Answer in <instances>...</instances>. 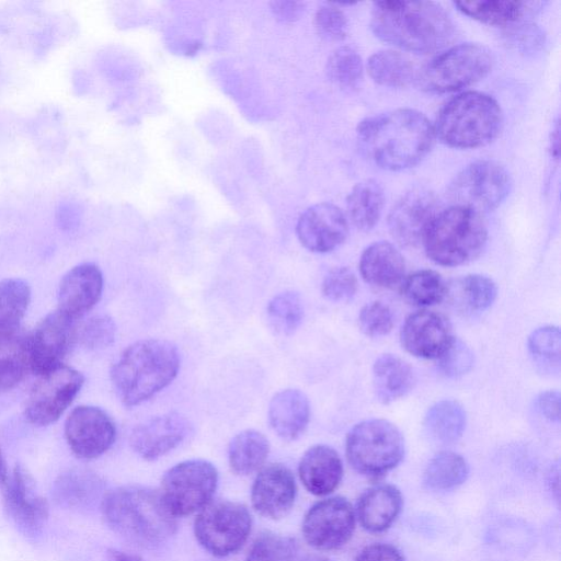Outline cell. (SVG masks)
<instances>
[{"instance_id":"51","label":"cell","mask_w":561,"mask_h":561,"mask_svg":"<svg viewBox=\"0 0 561 561\" xmlns=\"http://www.w3.org/2000/svg\"><path fill=\"white\" fill-rule=\"evenodd\" d=\"M107 561H145L137 554L129 553L126 551L110 549L106 553Z\"/></svg>"},{"instance_id":"17","label":"cell","mask_w":561,"mask_h":561,"mask_svg":"<svg viewBox=\"0 0 561 561\" xmlns=\"http://www.w3.org/2000/svg\"><path fill=\"white\" fill-rule=\"evenodd\" d=\"M296 232L306 249L325 253L344 242L348 233V224L340 207L331 203H319L300 215Z\"/></svg>"},{"instance_id":"9","label":"cell","mask_w":561,"mask_h":561,"mask_svg":"<svg viewBox=\"0 0 561 561\" xmlns=\"http://www.w3.org/2000/svg\"><path fill=\"white\" fill-rule=\"evenodd\" d=\"M492 65V54L485 46L465 43L432 59L423 68L419 80L423 89L430 92H453L484 78Z\"/></svg>"},{"instance_id":"39","label":"cell","mask_w":561,"mask_h":561,"mask_svg":"<svg viewBox=\"0 0 561 561\" xmlns=\"http://www.w3.org/2000/svg\"><path fill=\"white\" fill-rule=\"evenodd\" d=\"M447 284L432 270L410 274L401 285L402 297L411 305L432 306L445 299Z\"/></svg>"},{"instance_id":"30","label":"cell","mask_w":561,"mask_h":561,"mask_svg":"<svg viewBox=\"0 0 561 561\" xmlns=\"http://www.w3.org/2000/svg\"><path fill=\"white\" fill-rule=\"evenodd\" d=\"M467 414L463 407L455 400H440L426 412L424 427L426 434L436 443L453 444L463 434Z\"/></svg>"},{"instance_id":"16","label":"cell","mask_w":561,"mask_h":561,"mask_svg":"<svg viewBox=\"0 0 561 561\" xmlns=\"http://www.w3.org/2000/svg\"><path fill=\"white\" fill-rule=\"evenodd\" d=\"M76 322L55 310L38 323L28 336L31 370L41 376L61 365L78 337Z\"/></svg>"},{"instance_id":"20","label":"cell","mask_w":561,"mask_h":561,"mask_svg":"<svg viewBox=\"0 0 561 561\" xmlns=\"http://www.w3.org/2000/svg\"><path fill=\"white\" fill-rule=\"evenodd\" d=\"M191 425L181 414L170 412L138 424L130 434L133 450L145 460H156L176 448L188 435Z\"/></svg>"},{"instance_id":"5","label":"cell","mask_w":561,"mask_h":561,"mask_svg":"<svg viewBox=\"0 0 561 561\" xmlns=\"http://www.w3.org/2000/svg\"><path fill=\"white\" fill-rule=\"evenodd\" d=\"M503 125L499 103L490 95L468 91L450 99L439 111L434 131L453 148H477L493 141Z\"/></svg>"},{"instance_id":"1","label":"cell","mask_w":561,"mask_h":561,"mask_svg":"<svg viewBox=\"0 0 561 561\" xmlns=\"http://www.w3.org/2000/svg\"><path fill=\"white\" fill-rule=\"evenodd\" d=\"M357 137L377 165L400 171L417 164L431 150L434 126L421 112L398 108L363 119Z\"/></svg>"},{"instance_id":"8","label":"cell","mask_w":561,"mask_h":561,"mask_svg":"<svg viewBox=\"0 0 561 561\" xmlns=\"http://www.w3.org/2000/svg\"><path fill=\"white\" fill-rule=\"evenodd\" d=\"M252 517L245 505L230 500H211L194 520L198 543L215 557L237 552L247 541Z\"/></svg>"},{"instance_id":"49","label":"cell","mask_w":561,"mask_h":561,"mask_svg":"<svg viewBox=\"0 0 561 561\" xmlns=\"http://www.w3.org/2000/svg\"><path fill=\"white\" fill-rule=\"evenodd\" d=\"M536 407L541 415L551 422L560 419V393L558 391L541 392L536 399Z\"/></svg>"},{"instance_id":"38","label":"cell","mask_w":561,"mask_h":561,"mask_svg":"<svg viewBox=\"0 0 561 561\" xmlns=\"http://www.w3.org/2000/svg\"><path fill=\"white\" fill-rule=\"evenodd\" d=\"M455 7L463 14L489 25H507L517 21L524 13L522 1L473 0L455 1Z\"/></svg>"},{"instance_id":"33","label":"cell","mask_w":561,"mask_h":561,"mask_svg":"<svg viewBox=\"0 0 561 561\" xmlns=\"http://www.w3.org/2000/svg\"><path fill=\"white\" fill-rule=\"evenodd\" d=\"M31 300L28 284L21 278L0 282V340L21 331V321Z\"/></svg>"},{"instance_id":"31","label":"cell","mask_w":561,"mask_h":561,"mask_svg":"<svg viewBox=\"0 0 561 561\" xmlns=\"http://www.w3.org/2000/svg\"><path fill=\"white\" fill-rule=\"evenodd\" d=\"M270 443L259 431L244 430L230 442L228 461L230 469L239 476H249L261 469L268 456Z\"/></svg>"},{"instance_id":"43","label":"cell","mask_w":561,"mask_h":561,"mask_svg":"<svg viewBox=\"0 0 561 561\" xmlns=\"http://www.w3.org/2000/svg\"><path fill=\"white\" fill-rule=\"evenodd\" d=\"M473 363L474 356L469 346L454 337L449 346L437 358V368L445 377L457 378L469 373Z\"/></svg>"},{"instance_id":"41","label":"cell","mask_w":561,"mask_h":561,"mask_svg":"<svg viewBox=\"0 0 561 561\" xmlns=\"http://www.w3.org/2000/svg\"><path fill=\"white\" fill-rule=\"evenodd\" d=\"M267 321L277 334L289 335L302 322L304 305L300 296L287 290L274 296L266 308Z\"/></svg>"},{"instance_id":"2","label":"cell","mask_w":561,"mask_h":561,"mask_svg":"<svg viewBox=\"0 0 561 561\" xmlns=\"http://www.w3.org/2000/svg\"><path fill=\"white\" fill-rule=\"evenodd\" d=\"M370 28L385 43L416 54H430L454 37L447 12L432 1L386 0L373 3Z\"/></svg>"},{"instance_id":"35","label":"cell","mask_w":561,"mask_h":561,"mask_svg":"<svg viewBox=\"0 0 561 561\" xmlns=\"http://www.w3.org/2000/svg\"><path fill=\"white\" fill-rule=\"evenodd\" d=\"M370 78L378 84L389 88H403L415 78L411 60L394 50H380L373 54L367 62Z\"/></svg>"},{"instance_id":"11","label":"cell","mask_w":561,"mask_h":561,"mask_svg":"<svg viewBox=\"0 0 561 561\" xmlns=\"http://www.w3.org/2000/svg\"><path fill=\"white\" fill-rule=\"evenodd\" d=\"M511 187V175L503 165L492 160H478L455 175L447 187V197L454 206L481 214L499 207Z\"/></svg>"},{"instance_id":"24","label":"cell","mask_w":561,"mask_h":561,"mask_svg":"<svg viewBox=\"0 0 561 561\" xmlns=\"http://www.w3.org/2000/svg\"><path fill=\"white\" fill-rule=\"evenodd\" d=\"M402 504V494L397 486L377 484L362 493L357 501L355 515L365 530L381 533L397 519Z\"/></svg>"},{"instance_id":"37","label":"cell","mask_w":561,"mask_h":561,"mask_svg":"<svg viewBox=\"0 0 561 561\" xmlns=\"http://www.w3.org/2000/svg\"><path fill=\"white\" fill-rule=\"evenodd\" d=\"M528 352L538 371L548 376L560 373L561 335L558 327L536 329L527 341Z\"/></svg>"},{"instance_id":"48","label":"cell","mask_w":561,"mask_h":561,"mask_svg":"<svg viewBox=\"0 0 561 561\" xmlns=\"http://www.w3.org/2000/svg\"><path fill=\"white\" fill-rule=\"evenodd\" d=\"M355 561H404V558L394 546L375 542L366 546Z\"/></svg>"},{"instance_id":"14","label":"cell","mask_w":561,"mask_h":561,"mask_svg":"<svg viewBox=\"0 0 561 561\" xmlns=\"http://www.w3.org/2000/svg\"><path fill=\"white\" fill-rule=\"evenodd\" d=\"M439 207L434 192L424 187L410 190L389 213L388 226L391 236L402 247H417L423 243L430 225L439 214Z\"/></svg>"},{"instance_id":"10","label":"cell","mask_w":561,"mask_h":561,"mask_svg":"<svg viewBox=\"0 0 561 561\" xmlns=\"http://www.w3.org/2000/svg\"><path fill=\"white\" fill-rule=\"evenodd\" d=\"M218 485L216 467L204 459H190L167 470L159 493L168 510L178 518L201 511Z\"/></svg>"},{"instance_id":"34","label":"cell","mask_w":561,"mask_h":561,"mask_svg":"<svg viewBox=\"0 0 561 561\" xmlns=\"http://www.w3.org/2000/svg\"><path fill=\"white\" fill-rule=\"evenodd\" d=\"M468 476L469 466L461 455L440 451L428 461L423 473V483L433 491H449L461 485Z\"/></svg>"},{"instance_id":"6","label":"cell","mask_w":561,"mask_h":561,"mask_svg":"<svg viewBox=\"0 0 561 561\" xmlns=\"http://www.w3.org/2000/svg\"><path fill=\"white\" fill-rule=\"evenodd\" d=\"M486 239L488 229L481 214L453 206L435 217L423 244L436 264L457 266L474 260L483 251Z\"/></svg>"},{"instance_id":"15","label":"cell","mask_w":561,"mask_h":561,"mask_svg":"<svg viewBox=\"0 0 561 561\" xmlns=\"http://www.w3.org/2000/svg\"><path fill=\"white\" fill-rule=\"evenodd\" d=\"M65 436L71 451L81 459H94L107 451L116 437L111 416L93 405H80L65 422Z\"/></svg>"},{"instance_id":"50","label":"cell","mask_w":561,"mask_h":561,"mask_svg":"<svg viewBox=\"0 0 561 561\" xmlns=\"http://www.w3.org/2000/svg\"><path fill=\"white\" fill-rule=\"evenodd\" d=\"M271 7L275 16L283 21H294L304 11V3L297 1H275Z\"/></svg>"},{"instance_id":"44","label":"cell","mask_w":561,"mask_h":561,"mask_svg":"<svg viewBox=\"0 0 561 561\" xmlns=\"http://www.w3.org/2000/svg\"><path fill=\"white\" fill-rule=\"evenodd\" d=\"M116 335V325L108 316L90 318L78 331L81 344L90 350H101L111 345Z\"/></svg>"},{"instance_id":"13","label":"cell","mask_w":561,"mask_h":561,"mask_svg":"<svg viewBox=\"0 0 561 561\" xmlns=\"http://www.w3.org/2000/svg\"><path fill=\"white\" fill-rule=\"evenodd\" d=\"M355 529V511L342 496L324 499L313 504L302 520L305 540L318 550L343 547Z\"/></svg>"},{"instance_id":"12","label":"cell","mask_w":561,"mask_h":561,"mask_svg":"<svg viewBox=\"0 0 561 561\" xmlns=\"http://www.w3.org/2000/svg\"><path fill=\"white\" fill-rule=\"evenodd\" d=\"M83 381L80 371L62 364L41 375L25 404L28 422L37 426L56 422L71 404Z\"/></svg>"},{"instance_id":"42","label":"cell","mask_w":561,"mask_h":561,"mask_svg":"<svg viewBox=\"0 0 561 561\" xmlns=\"http://www.w3.org/2000/svg\"><path fill=\"white\" fill-rule=\"evenodd\" d=\"M297 550L293 538L265 531L253 541L245 561H295Z\"/></svg>"},{"instance_id":"40","label":"cell","mask_w":561,"mask_h":561,"mask_svg":"<svg viewBox=\"0 0 561 561\" xmlns=\"http://www.w3.org/2000/svg\"><path fill=\"white\" fill-rule=\"evenodd\" d=\"M328 78L340 89L353 92L363 80V62L357 51L350 46L336 48L328 58Z\"/></svg>"},{"instance_id":"45","label":"cell","mask_w":561,"mask_h":561,"mask_svg":"<svg viewBox=\"0 0 561 561\" xmlns=\"http://www.w3.org/2000/svg\"><path fill=\"white\" fill-rule=\"evenodd\" d=\"M394 323L391 309L380 302L374 301L364 306L358 316V324L362 332L370 337H379L388 334Z\"/></svg>"},{"instance_id":"4","label":"cell","mask_w":561,"mask_h":561,"mask_svg":"<svg viewBox=\"0 0 561 561\" xmlns=\"http://www.w3.org/2000/svg\"><path fill=\"white\" fill-rule=\"evenodd\" d=\"M180 368L178 348L160 339L140 340L124 350L111 369L119 400L134 407L169 386Z\"/></svg>"},{"instance_id":"23","label":"cell","mask_w":561,"mask_h":561,"mask_svg":"<svg viewBox=\"0 0 561 561\" xmlns=\"http://www.w3.org/2000/svg\"><path fill=\"white\" fill-rule=\"evenodd\" d=\"M298 473L308 492L323 496L339 486L343 476V463L334 448L319 444L305 451L299 461Z\"/></svg>"},{"instance_id":"27","label":"cell","mask_w":561,"mask_h":561,"mask_svg":"<svg viewBox=\"0 0 561 561\" xmlns=\"http://www.w3.org/2000/svg\"><path fill=\"white\" fill-rule=\"evenodd\" d=\"M102 489L103 482L96 473L73 468L58 476L53 484L51 495L59 506L79 511L93 505Z\"/></svg>"},{"instance_id":"22","label":"cell","mask_w":561,"mask_h":561,"mask_svg":"<svg viewBox=\"0 0 561 561\" xmlns=\"http://www.w3.org/2000/svg\"><path fill=\"white\" fill-rule=\"evenodd\" d=\"M103 290V275L93 263H82L62 277L58 289V308L77 321L99 301Z\"/></svg>"},{"instance_id":"36","label":"cell","mask_w":561,"mask_h":561,"mask_svg":"<svg viewBox=\"0 0 561 561\" xmlns=\"http://www.w3.org/2000/svg\"><path fill=\"white\" fill-rule=\"evenodd\" d=\"M28 369V336L20 331L0 340V392L14 388Z\"/></svg>"},{"instance_id":"18","label":"cell","mask_w":561,"mask_h":561,"mask_svg":"<svg viewBox=\"0 0 561 561\" xmlns=\"http://www.w3.org/2000/svg\"><path fill=\"white\" fill-rule=\"evenodd\" d=\"M453 340L448 319L442 313L428 310L410 314L400 331L403 348L419 358L437 359Z\"/></svg>"},{"instance_id":"46","label":"cell","mask_w":561,"mask_h":561,"mask_svg":"<svg viewBox=\"0 0 561 561\" xmlns=\"http://www.w3.org/2000/svg\"><path fill=\"white\" fill-rule=\"evenodd\" d=\"M356 291V276L347 267H335L328 272L323 278L322 294L330 301H348L354 297Z\"/></svg>"},{"instance_id":"28","label":"cell","mask_w":561,"mask_h":561,"mask_svg":"<svg viewBox=\"0 0 561 561\" xmlns=\"http://www.w3.org/2000/svg\"><path fill=\"white\" fill-rule=\"evenodd\" d=\"M496 295L497 287L490 277L470 274L447 285L445 298L458 313L474 316L488 310Z\"/></svg>"},{"instance_id":"53","label":"cell","mask_w":561,"mask_h":561,"mask_svg":"<svg viewBox=\"0 0 561 561\" xmlns=\"http://www.w3.org/2000/svg\"><path fill=\"white\" fill-rule=\"evenodd\" d=\"M10 474L8 471L7 462L0 447V488L3 490L8 484Z\"/></svg>"},{"instance_id":"32","label":"cell","mask_w":561,"mask_h":561,"mask_svg":"<svg viewBox=\"0 0 561 561\" xmlns=\"http://www.w3.org/2000/svg\"><path fill=\"white\" fill-rule=\"evenodd\" d=\"M383 201V191L377 181H362L352 188L346 198L348 218L356 228L368 231L378 222Z\"/></svg>"},{"instance_id":"21","label":"cell","mask_w":561,"mask_h":561,"mask_svg":"<svg viewBox=\"0 0 561 561\" xmlns=\"http://www.w3.org/2000/svg\"><path fill=\"white\" fill-rule=\"evenodd\" d=\"M4 505L14 522L27 534L35 535L45 525L49 505L35 492L34 481L27 470L16 465L5 488Z\"/></svg>"},{"instance_id":"29","label":"cell","mask_w":561,"mask_h":561,"mask_svg":"<svg viewBox=\"0 0 561 561\" xmlns=\"http://www.w3.org/2000/svg\"><path fill=\"white\" fill-rule=\"evenodd\" d=\"M415 382L411 366L393 354L379 356L373 366V385L376 398L383 404L409 393Z\"/></svg>"},{"instance_id":"19","label":"cell","mask_w":561,"mask_h":561,"mask_svg":"<svg viewBox=\"0 0 561 561\" xmlns=\"http://www.w3.org/2000/svg\"><path fill=\"white\" fill-rule=\"evenodd\" d=\"M297 493L290 469L282 463L261 468L251 488L252 506L257 514L279 519L291 510Z\"/></svg>"},{"instance_id":"47","label":"cell","mask_w":561,"mask_h":561,"mask_svg":"<svg viewBox=\"0 0 561 561\" xmlns=\"http://www.w3.org/2000/svg\"><path fill=\"white\" fill-rule=\"evenodd\" d=\"M314 27L323 39L339 42L347 35L348 23L342 10L333 4H325L314 14Z\"/></svg>"},{"instance_id":"26","label":"cell","mask_w":561,"mask_h":561,"mask_svg":"<svg viewBox=\"0 0 561 561\" xmlns=\"http://www.w3.org/2000/svg\"><path fill=\"white\" fill-rule=\"evenodd\" d=\"M359 271L366 283L381 288H391L402 280L405 263L393 244L378 241L368 245L362 253Z\"/></svg>"},{"instance_id":"52","label":"cell","mask_w":561,"mask_h":561,"mask_svg":"<svg viewBox=\"0 0 561 561\" xmlns=\"http://www.w3.org/2000/svg\"><path fill=\"white\" fill-rule=\"evenodd\" d=\"M559 131H560L559 123L556 122L554 127L552 128L551 138H550V151H551V154L556 159H558V157H559V139H560Z\"/></svg>"},{"instance_id":"7","label":"cell","mask_w":561,"mask_h":561,"mask_svg":"<svg viewBox=\"0 0 561 561\" xmlns=\"http://www.w3.org/2000/svg\"><path fill=\"white\" fill-rule=\"evenodd\" d=\"M345 454L358 473L379 478L396 468L404 456V439L399 428L383 419L365 420L346 436Z\"/></svg>"},{"instance_id":"54","label":"cell","mask_w":561,"mask_h":561,"mask_svg":"<svg viewBox=\"0 0 561 561\" xmlns=\"http://www.w3.org/2000/svg\"><path fill=\"white\" fill-rule=\"evenodd\" d=\"M296 561H332V560L327 557L319 556V554H307Z\"/></svg>"},{"instance_id":"3","label":"cell","mask_w":561,"mask_h":561,"mask_svg":"<svg viewBox=\"0 0 561 561\" xmlns=\"http://www.w3.org/2000/svg\"><path fill=\"white\" fill-rule=\"evenodd\" d=\"M107 527L140 548L165 543L178 529L176 517L165 506L159 490L123 485L107 491L101 500Z\"/></svg>"},{"instance_id":"25","label":"cell","mask_w":561,"mask_h":561,"mask_svg":"<svg viewBox=\"0 0 561 561\" xmlns=\"http://www.w3.org/2000/svg\"><path fill=\"white\" fill-rule=\"evenodd\" d=\"M310 420L307 396L298 389H284L272 398L268 405V422L273 431L284 440L299 438Z\"/></svg>"}]
</instances>
